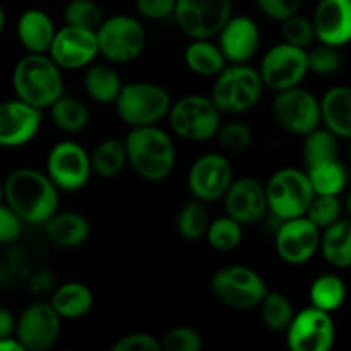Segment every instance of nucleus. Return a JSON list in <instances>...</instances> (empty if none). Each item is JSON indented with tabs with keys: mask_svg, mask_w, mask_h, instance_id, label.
Here are the masks:
<instances>
[{
	"mask_svg": "<svg viewBox=\"0 0 351 351\" xmlns=\"http://www.w3.org/2000/svg\"><path fill=\"white\" fill-rule=\"evenodd\" d=\"M64 21L67 26L96 31L105 19L103 10L95 0H69L64 5Z\"/></svg>",
	"mask_w": 351,
	"mask_h": 351,
	"instance_id": "39",
	"label": "nucleus"
},
{
	"mask_svg": "<svg viewBox=\"0 0 351 351\" xmlns=\"http://www.w3.org/2000/svg\"><path fill=\"white\" fill-rule=\"evenodd\" d=\"M216 38L228 64H247L259 50L261 29L252 17L232 16Z\"/></svg>",
	"mask_w": 351,
	"mask_h": 351,
	"instance_id": "21",
	"label": "nucleus"
},
{
	"mask_svg": "<svg viewBox=\"0 0 351 351\" xmlns=\"http://www.w3.org/2000/svg\"><path fill=\"white\" fill-rule=\"evenodd\" d=\"M177 0H136L137 12L151 21H161L173 16Z\"/></svg>",
	"mask_w": 351,
	"mask_h": 351,
	"instance_id": "48",
	"label": "nucleus"
},
{
	"mask_svg": "<svg viewBox=\"0 0 351 351\" xmlns=\"http://www.w3.org/2000/svg\"><path fill=\"white\" fill-rule=\"evenodd\" d=\"M232 16V0H177L175 2V23L191 40H213Z\"/></svg>",
	"mask_w": 351,
	"mask_h": 351,
	"instance_id": "10",
	"label": "nucleus"
},
{
	"mask_svg": "<svg viewBox=\"0 0 351 351\" xmlns=\"http://www.w3.org/2000/svg\"><path fill=\"white\" fill-rule=\"evenodd\" d=\"M264 187L269 215L281 221L305 216L315 195L307 171L291 167L274 171Z\"/></svg>",
	"mask_w": 351,
	"mask_h": 351,
	"instance_id": "8",
	"label": "nucleus"
},
{
	"mask_svg": "<svg viewBox=\"0 0 351 351\" xmlns=\"http://www.w3.org/2000/svg\"><path fill=\"white\" fill-rule=\"evenodd\" d=\"M305 171L315 195H339L345 191L348 182V175L339 160L324 161L307 168Z\"/></svg>",
	"mask_w": 351,
	"mask_h": 351,
	"instance_id": "32",
	"label": "nucleus"
},
{
	"mask_svg": "<svg viewBox=\"0 0 351 351\" xmlns=\"http://www.w3.org/2000/svg\"><path fill=\"white\" fill-rule=\"evenodd\" d=\"M24 221L5 204H0V245H12L23 235Z\"/></svg>",
	"mask_w": 351,
	"mask_h": 351,
	"instance_id": "45",
	"label": "nucleus"
},
{
	"mask_svg": "<svg viewBox=\"0 0 351 351\" xmlns=\"http://www.w3.org/2000/svg\"><path fill=\"white\" fill-rule=\"evenodd\" d=\"M204 237L215 250L230 252L242 243L243 225L233 219L232 216H221V218H216L215 221H209Z\"/></svg>",
	"mask_w": 351,
	"mask_h": 351,
	"instance_id": "36",
	"label": "nucleus"
},
{
	"mask_svg": "<svg viewBox=\"0 0 351 351\" xmlns=\"http://www.w3.org/2000/svg\"><path fill=\"white\" fill-rule=\"evenodd\" d=\"M43 112L19 98L0 103V147H21L40 132Z\"/></svg>",
	"mask_w": 351,
	"mask_h": 351,
	"instance_id": "19",
	"label": "nucleus"
},
{
	"mask_svg": "<svg viewBox=\"0 0 351 351\" xmlns=\"http://www.w3.org/2000/svg\"><path fill=\"white\" fill-rule=\"evenodd\" d=\"M0 351H26L24 346L21 345L19 339L14 336H7V338H0Z\"/></svg>",
	"mask_w": 351,
	"mask_h": 351,
	"instance_id": "51",
	"label": "nucleus"
},
{
	"mask_svg": "<svg viewBox=\"0 0 351 351\" xmlns=\"http://www.w3.org/2000/svg\"><path fill=\"white\" fill-rule=\"evenodd\" d=\"M51 120L65 134H77L84 130L89 123V108L84 101L74 96L62 95L50 106Z\"/></svg>",
	"mask_w": 351,
	"mask_h": 351,
	"instance_id": "31",
	"label": "nucleus"
},
{
	"mask_svg": "<svg viewBox=\"0 0 351 351\" xmlns=\"http://www.w3.org/2000/svg\"><path fill=\"white\" fill-rule=\"evenodd\" d=\"M257 71L264 88L274 93L300 86L308 74L307 50L281 41L263 55Z\"/></svg>",
	"mask_w": 351,
	"mask_h": 351,
	"instance_id": "12",
	"label": "nucleus"
},
{
	"mask_svg": "<svg viewBox=\"0 0 351 351\" xmlns=\"http://www.w3.org/2000/svg\"><path fill=\"white\" fill-rule=\"evenodd\" d=\"M31 274L29 257L24 250L10 247L0 254V283L5 287H19L26 283Z\"/></svg>",
	"mask_w": 351,
	"mask_h": 351,
	"instance_id": "38",
	"label": "nucleus"
},
{
	"mask_svg": "<svg viewBox=\"0 0 351 351\" xmlns=\"http://www.w3.org/2000/svg\"><path fill=\"white\" fill-rule=\"evenodd\" d=\"M317 2H319V0H317Z\"/></svg>",
	"mask_w": 351,
	"mask_h": 351,
	"instance_id": "55",
	"label": "nucleus"
},
{
	"mask_svg": "<svg viewBox=\"0 0 351 351\" xmlns=\"http://www.w3.org/2000/svg\"><path fill=\"white\" fill-rule=\"evenodd\" d=\"M62 329V317L50 302L27 305L16 322V338L26 351H47L57 343Z\"/></svg>",
	"mask_w": 351,
	"mask_h": 351,
	"instance_id": "15",
	"label": "nucleus"
},
{
	"mask_svg": "<svg viewBox=\"0 0 351 351\" xmlns=\"http://www.w3.org/2000/svg\"><path fill=\"white\" fill-rule=\"evenodd\" d=\"M307 62H308V72H315L321 75L335 74L339 67H341V55H339L338 48L331 47V45H317L314 48H307Z\"/></svg>",
	"mask_w": 351,
	"mask_h": 351,
	"instance_id": "43",
	"label": "nucleus"
},
{
	"mask_svg": "<svg viewBox=\"0 0 351 351\" xmlns=\"http://www.w3.org/2000/svg\"><path fill=\"white\" fill-rule=\"evenodd\" d=\"M223 202L226 215L243 226L256 225L269 215L266 187L256 178H233L228 191L223 195Z\"/></svg>",
	"mask_w": 351,
	"mask_h": 351,
	"instance_id": "20",
	"label": "nucleus"
},
{
	"mask_svg": "<svg viewBox=\"0 0 351 351\" xmlns=\"http://www.w3.org/2000/svg\"><path fill=\"white\" fill-rule=\"evenodd\" d=\"M209 215L206 202L194 199L185 202L177 215V230L185 240H199L206 235L209 226Z\"/></svg>",
	"mask_w": 351,
	"mask_h": 351,
	"instance_id": "37",
	"label": "nucleus"
},
{
	"mask_svg": "<svg viewBox=\"0 0 351 351\" xmlns=\"http://www.w3.org/2000/svg\"><path fill=\"white\" fill-rule=\"evenodd\" d=\"M315 40L331 47L351 41V0H319L312 16Z\"/></svg>",
	"mask_w": 351,
	"mask_h": 351,
	"instance_id": "22",
	"label": "nucleus"
},
{
	"mask_svg": "<svg viewBox=\"0 0 351 351\" xmlns=\"http://www.w3.org/2000/svg\"><path fill=\"white\" fill-rule=\"evenodd\" d=\"M321 242V230L307 218L283 219L274 235V249L281 261L291 266L308 263L317 254Z\"/></svg>",
	"mask_w": 351,
	"mask_h": 351,
	"instance_id": "16",
	"label": "nucleus"
},
{
	"mask_svg": "<svg viewBox=\"0 0 351 351\" xmlns=\"http://www.w3.org/2000/svg\"><path fill=\"white\" fill-rule=\"evenodd\" d=\"M264 89L256 67L249 64H230L216 75L211 99L221 113L240 115L261 101Z\"/></svg>",
	"mask_w": 351,
	"mask_h": 351,
	"instance_id": "4",
	"label": "nucleus"
},
{
	"mask_svg": "<svg viewBox=\"0 0 351 351\" xmlns=\"http://www.w3.org/2000/svg\"><path fill=\"white\" fill-rule=\"evenodd\" d=\"M281 36H283L285 43L307 50V48L312 47L315 40L312 19L300 16L298 12L287 17L285 21H281Z\"/></svg>",
	"mask_w": 351,
	"mask_h": 351,
	"instance_id": "42",
	"label": "nucleus"
},
{
	"mask_svg": "<svg viewBox=\"0 0 351 351\" xmlns=\"http://www.w3.org/2000/svg\"><path fill=\"white\" fill-rule=\"evenodd\" d=\"M16 33L27 53H48L57 27L45 10L27 9L17 19Z\"/></svg>",
	"mask_w": 351,
	"mask_h": 351,
	"instance_id": "23",
	"label": "nucleus"
},
{
	"mask_svg": "<svg viewBox=\"0 0 351 351\" xmlns=\"http://www.w3.org/2000/svg\"><path fill=\"white\" fill-rule=\"evenodd\" d=\"M221 115L211 96L187 95L171 103L167 119L171 132L192 143H202L216 136Z\"/></svg>",
	"mask_w": 351,
	"mask_h": 351,
	"instance_id": "6",
	"label": "nucleus"
},
{
	"mask_svg": "<svg viewBox=\"0 0 351 351\" xmlns=\"http://www.w3.org/2000/svg\"><path fill=\"white\" fill-rule=\"evenodd\" d=\"M45 171L60 192L81 191L93 175L89 153L75 141H60L48 151Z\"/></svg>",
	"mask_w": 351,
	"mask_h": 351,
	"instance_id": "11",
	"label": "nucleus"
},
{
	"mask_svg": "<svg viewBox=\"0 0 351 351\" xmlns=\"http://www.w3.org/2000/svg\"><path fill=\"white\" fill-rule=\"evenodd\" d=\"M127 161L141 178L147 182H163L173 171L177 151L173 139L158 125L134 127L125 139Z\"/></svg>",
	"mask_w": 351,
	"mask_h": 351,
	"instance_id": "2",
	"label": "nucleus"
},
{
	"mask_svg": "<svg viewBox=\"0 0 351 351\" xmlns=\"http://www.w3.org/2000/svg\"><path fill=\"white\" fill-rule=\"evenodd\" d=\"M16 322L17 319L14 317L9 308L0 307V338L16 335Z\"/></svg>",
	"mask_w": 351,
	"mask_h": 351,
	"instance_id": "50",
	"label": "nucleus"
},
{
	"mask_svg": "<svg viewBox=\"0 0 351 351\" xmlns=\"http://www.w3.org/2000/svg\"><path fill=\"white\" fill-rule=\"evenodd\" d=\"M51 307L62 319H81L89 314L95 305V295L88 285L81 281H67L53 288L50 298Z\"/></svg>",
	"mask_w": 351,
	"mask_h": 351,
	"instance_id": "26",
	"label": "nucleus"
},
{
	"mask_svg": "<svg viewBox=\"0 0 351 351\" xmlns=\"http://www.w3.org/2000/svg\"><path fill=\"white\" fill-rule=\"evenodd\" d=\"M84 91L89 98L101 105L115 103L123 82L119 72L108 64H89L84 72Z\"/></svg>",
	"mask_w": 351,
	"mask_h": 351,
	"instance_id": "28",
	"label": "nucleus"
},
{
	"mask_svg": "<svg viewBox=\"0 0 351 351\" xmlns=\"http://www.w3.org/2000/svg\"><path fill=\"white\" fill-rule=\"evenodd\" d=\"M47 239L62 249H75L86 243L91 235L89 221L74 211H57L43 223Z\"/></svg>",
	"mask_w": 351,
	"mask_h": 351,
	"instance_id": "24",
	"label": "nucleus"
},
{
	"mask_svg": "<svg viewBox=\"0 0 351 351\" xmlns=\"http://www.w3.org/2000/svg\"><path fill=\"white\" fill-rule=\"evenodd\" d=\"M16 98L38 110H47L64 95L62 69L48 53H26L12 71Z\"/></svg>",
	"mask_w": 351,
	"mask_h": 351,
	"instance_id": "3",
	"label": "nucleus"
},
{
	"mask_svg": "<svg viewBox=\"0 0 351 351\" xmlns=\"http://www.w3.org/2000/svg\"><path fill=\"white\" fill-rule=\"evenodd\" d=\"M161 341L149 332H130L122 336L112 345V351H158Z\"/></svg>",
	"mask_w": 351,
	"mask_h": 351,
	"instance_id": "46",
	"label": "nucleus"
},
{
	"mask_svg": "<svg viewBox=\"0 0 351 351\" xmlns=\"http://www.w3.org/2000/svg\"><path fill=\"white\" fill-rule=\"evenodd\" d=\"M211 290L223 305L235 311L257 307L269 291L264 278L242 264H230L216 271L211 278Z\"/></svg>",
	"mask_w": 351,
	"mask_h": 351,
	"instance_id": "9",
	"label": "nucleus"
},
{
	"mask_svg": "<svg viewBox=\"0 0 351 351\" xmlns=\"http://www.w3.org/2000/svg\"><path fill=\"white\" fill-rule=\"evenodd\" d=\"M308 297H311V304L314 305V307L331 314V312L338 311L343 305V302H345V281H343L338 274H321V276L315 278L314 283L311 285Z\"/></svg>",
	"mask_w": 351,
	"mask_h": 351,
	"instance_id": "33",
	"label": "nucleus"
},
{
	"mask_svg": "<svg viewBox=\"0 0 351 351\" xmlns=\"http://www.w3.org/2000/svg\"><path fill=\"white\" fill-rule=\"evenodd\" d=\"M233 178V167L228 158L219 153H206L192 163L187 185L194 199L215 202L223 199Z\"/></svg>",
	"mask_w": 351,
	"mask_h": 351,
	"instance_id": "17",
	"label": "nucleus"
},
{
	"mask_svg": "<svg viewBox=\"0 0 351 351\" xmlns=\"http://www.w3.org/2000/svg\"><path fill=\"white\" fill-rule=\"evenodd\" d=\"M5 204L27 225H43L58 211V189L36 168H17L3 182Z\"/></svg>",
	"mask_w": 351,
	"mask_h": 351,
	"instance_id": "1",
	"label": "nucleus"
},
{
	"mask_svg": "<svg viewBox=\"0 0 351 351\" xmlns=\"http://www.w3.org/2000/svg\"><path fill=\"white\" fill-rule=\"evenodd\" d=\"M302 2L304 0H256L261 12L269 19L278 21V23L297 14L300 10Z\"/></svg>",
	"mask_w": 351,
	"mask_h": 351,
	"instance_id": "47",
	"label": "nucleus"
},
{
	"mask_svg": "<svg viewBox=\"0 0 351 351\" xmlns=\"http://www.w3.org/2000/svg\"><path fill=\"white\" fill-rule=\"evenodd\" d=\"M215 137L218 139L219 146L230 153H242L249 149L254 141L252 129L245 122H239V120H232L228 123L221 122Z\"/></svg>",
	"mask_w": 351,
	"mask_h": 351,
	"instance_id": "41",
	"label": "nucleus"
},
{
	"mask_svg": "<svg viewBox=\"0 0 351 351\" xmlns=\"http://www.w3.org/2000/svg\"><path fill=\"white\" fill-rule=\"evenodd\" d=\"M321 123L336 137L351 139V88L335 86L319 99Z\"/></svg>",
	"mask_w": 351,
	"mask_h": 351,
	"instance_id": "25",
	"label": "nucleus"
},
{
	"mask_svg": "<svg viewBox=\"0 0 351 351\" xmlns=\"http://www.w3.org/2000/svg\"><path fill=\"white\" fill-rule=\"evenodd\" d=\"M264 326L274 332H285L295 317V308L290 298L280 291H267L266 297L257 305Z\"/></svg>",
	"mask_w": 351,
	"mask_h": 351,
	"instance_id": "35",
	"label": "nucleus"
},
{
	"mask_svg": "<svg viewBox=\"0 0 351 351\" xmlns=\"http://www.w3.org/2000/svg\"><path fill=\"white\" fill-rule=\"evenodd\" d=\"M287 343L291 351H329L336 341V328L329 312L321 308H304L288 326Z\"/></svg>",
	"mask_w": 351,
	"mask_h": 351,
	"instance_id": "14",
	"label": "nucleus"
},
{
	"mask_svg": "<svg viewBox=\"0 0 351 351\" xmlns=\"http://www.w3.org/2000/svg\"><path fill=\"white\" fill-rule=\"evenodd\" d=\"M319 250L326 263L332 267L351 266V219H341L321 230Z\"/></svg>",
	"mask_w": 351,
	"mask_h": 351,
	"instance_id": "27",
	"label": "nucleus"
},
{
	"mask_svg": "<svg viewBox=\"0 0 351 351\" xmlns=\"http://www.w3.org/2000/svg\"><path fill=\"white\" fill-rule=\"evenodd\" d=\"M93 173L101 178H113L129 165L127 161V149L123 139L108 137L103 139L89 153Z\"/></svg>",
	"mask_w": 351,
	"mask_h": 351,
	"instance_id": "30",
	"label": "nucleus"
},
{
	"mask_svg": "<svg viewBox=\"0 0 351 351\" xmlns=\"http://www.w3.org/2000/svg\"><path fill=\"white\" fill-rule=\"evenodd\" d=\"M343 202L339 195H314L311 206H308L307 216L319 230L328 228L329 225L341 218Z\"/></svg>",
	"mask_w": 351,
	"mask_h": 351,
	"instance_id": "40",
	"label": "nucleus"
},
{
	"mask_svg": "<svg viewBox=\"0 0 351 351\" xmlns=\"http://www.w3.org/2000/svg\"><path fill=\"white\" fill-rule=\"evenodd\" d=\"M304 137L305 141L302 154H304V161L307 168L315 167L319 163H324V161L338 160V137L331 130H328L326 127L324 129L317 127L312 132L305 134Z\"/></svg>",
	"mask_w": 351,
	"mask_h": 351,
	"instance_id": "34",
	"label": "nucleus"
},
{
	"mask_svg": "<svg viewBox=\"0 0 351 351\" xmlns=\"http://www.w3.org/2000/svg\"><path fill=\"white\" fill-rule=\"evenodd\" d=\"M48 55L62 71L86 69L99 55L96 33L65 24L55 33Z\"/></svg>",
	"mask_w": 351,
	"mask_h": 351,
	"instance_id": "18",
	"label": "nucleus"
},
{
	"mask_svg": "<svg viewBox=\"0 0 351 351\" xmlns=\"http://www.w3.org/2000/svg\"><path fill=\"white\" fill-rule=\"evenodd\" d=\"M27 283H29V288L33 291H38V293H47V291H51L55 288V278L50 271H38V274L27 278Z\"/></svg>",
	"mask_w": 351,
	"mask_h": 351,
	"instance_id": "49",
	"label": "nucleus"
},
{
	"mask_svg": "<svg viewBox=\"0 0 351 351\" xmlns=\"http://www.w3.org/2000/svg\"><path fill=\"white\" fill-rule=\"evenodd\" d=\"M2 202H5V192H3V184L0 182V204H2Z\"/></svg>",
	"mask_w": 351,
	"mask_h": 351,
	"instance_id": "54",
	"label": "nucleus"
},
{
	"mask_svg": "<svg viewBox=\"0 0 351 351\" xmlns=\"http://www.w3.org/2000/svg\"><path fill=\"white\" fill-rule=\"evenodd\" d=\"M95 33L99 55L112 64L136 60L147 43L143 23L127 14L105 17Z\"/></svg>",
	"mask_w": 351,
	"mask_h": 351,
	"instance_id": "7",
	"label": "nucleus"
},
{
	"mask_svg": "<svg viewBox=\"0 0 351 351\" xmlns=\"http://www.w3.org/2000/svg\"><path fill=\"white\" fill-rule=\"evenodd\" d=\"M3 26H5V12H3L2 5H0V34H2Z\"/></svg>",
	"mask_w": 351,
	"mask_h": 351,
	"instance_id": "53",
	"label": "nucleus"
},
{
	"mask_svg": "<svg viewBox=\"0 0 351 351\" xmlns=\"http://www.w3.org/2000/svg\"><path fill=\"white\" fill-rule=\"evenodd\" d=\"M171 103L170 93L163 86L141 81L123 84L113 105L120 120L134 129L158 125L167 119Z\"/></svg>",
	"mask_w": 351,
	"mask_h": 351,
	"instance_id": "5",
	"label": "nucleus"
},
{
	"mask_svg": "<svg viewBox=\"0 0 351 351\" xmlns=\"http://www.w3.org/2000/svg\"><path fill=\"white\" fill-rule=\"evenodd\" d=\"M184 62L194 74L202 77H216L228 65L218 43L211 40H191L185 47Z\"/></svg>",
	"mask_w": 351,
	"mask_h": 351,
	"instance_id": "29",
	"label": "nucleus"
},
{
	"mask_svg": "<svg viewBox=\"0 0 351 351\" xmlns=\"http://www.w3.org/2000/svg\"><path fill=\"white\" fill-rule=\"evenodd\" d=\"M161 348L167 351H199L202 348V336L194 328L178 326L165 335Z\"/></svg>",
	"mask_w": 351,
	"mask_h": 351,
	"instance_id": "44",
	"label": "nucleus"
},
{
	"mask_svg": "<svg viewBox=\"0 0 351 351\" xmlns=\"http://www.w3.org/2000/svg\"><path fill=\"white\" fill-rule=\"evenodd\" d=\"M271 112L278 125L295 136H305L321 125L319 99L300 86L278 91Z\"/></svg>",
	"mask_w": 351,
	"mask_h": 351,
	"instance_id": "13",
	"label": "nucleus"
},
{
	"mask_svg": "<svg viewBox=\"0 0 351 351\" xmlns=\"http://www.w3.org/2000/svg\"><path fill=\"white\" fill-rule=\"evenodd\" d=\"M343 202V211L346 213V216H348V219H351V191H348V194H346L345 201Z\"/></svg>",
	"mask_w": 351,
	"mask_h": 351,
	"instance_id": "52",
	"label": "nucleus"
}]
</instances>
